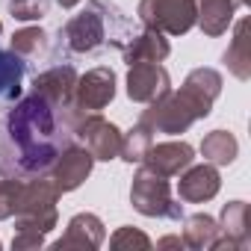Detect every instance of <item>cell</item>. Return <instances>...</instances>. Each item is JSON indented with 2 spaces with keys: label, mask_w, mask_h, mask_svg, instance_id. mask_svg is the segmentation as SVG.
Masks as SVG:
<instances>
[{
  "label": "cell",
  "mask_w": 251,
  "mask_h": 251,
  "mask_svg": "<svg viewBox=\"0 0 251 251\" xmlns=\"http://www.w3.org/2000/svg\"><path fill=\"white\" fill-rule=\"evenodd\" d=\"M74 118L77 112H65L36 92L9 103L0 121V172L21 180L48 177L56 157L74 142Z\"/></svg>",
  "instance_id": "1"
},
{
  "label": "cell",
  "mask_w": 251,
  "mask_h": 251,
  "mask_svg": "<svg viewBox=\"0 0 251 251\" xmlns=\"http://www.w3.org/2000/svg\"><path fill=\"white\" fill-rule=\"evenodd\" d=\"M236 3H239V6H248V3H251V0H236Z\"/></svg>",
  "instance_id": "29"
},
{
  "label": "cell",
  "mask_w": 251,
  "mask_h": 251,
  "mask_svg": "<svg viewBox=\"0 0 251 251\" xmlns=\"http://www.w3.org/2000/svg\"><path fill=\"white\" fill-rule=\"evenodd\" d=\"M130 36H133L130 18L109 0H86V9H80L59 27L62 48L77 56L98 53L100 48L121 50Z\"/></svg>",
  "instance_id": "3"
},
{
  "label": "cell",
  "mask_w": 251,
  "mask_h": 251,
  "mask_svg": "<svg viewBox=\"0 0 251 251\" xmlns=\"http://www.w3.org/2000/svg\"><path fill=\"white\" fill-rule=\"evenodd\" d=\"M154 242H151V236L148 233H142L139 227H133V225H124V227H118L112 236H109V248L112 251H148Z\"/></svg>",
  "instance_id": "24"
},
{
  "label": "cell",
  "mask_w": 251,
  "mask_h": 251,
  "mask_svg": "<svg viewBox=\"0 0 251 251\" xmlns=\"http://www.w3.org/2000/svg\"><path fill=\"white\" fill-rule=\"evenodd\" d=\"M195 163V148L183 139H169V142H154L139 166L163 175V177H177Z\"/></svg>",
  "instance_id": "13"
},
{
  "label": "cell",
  "mask_w": 251,
  "mask_h": 251,
  "mask_svg": "<svg viewBox=\"0 0 251 251\" xmlns=\"http://www.w3.org/2000/svg\"><path fill=\"white\" fill-rule=\"evenodd\" d=\"M151 145H154V133L145 127V124L136 121V127H130L127 133H121V151H118V157L124 163H130V166H139L145 160V154H148Z\"/></svg>",
  "instance_id": "22"
},
{
  "label": "cell",
  "mask_w": 251,
  "mask_h": 251,
  "mask_svg": "<svg viewBox=\"0 0 251 251\" xmlns=\"http://www.w3.org/2000/svg\"><path fill=\"white\" fill-rule=\"evenodd\" d=\"M9 48H12L24 62L39 59V56L48 50V33H45L42 27H21V30H15V33H12Z\"/></svg>",
  "instance_id": "23"
},
{
  "label": "cell",
  "mask_w": 251,
  "mask_h": 251,
  "mask_svg": "<svg viewBox=\"0 0 251 251\" xmlns=\"http://www.w3.org/2000/svg\"><path fill=\"white\" fill-rule=\"evenodd\" d=\"M92 169H95V157H92L80 142H68V145H65V151L56 157L53 169L48 172V177H50V180H53V186L65 195V192L80 189V186L89 180Z\"/></svg>",
  "instance_id": "9"
},
{
  "label": "cell",
  "mask_w": 251,
  "mask_h": 251,
  "mask_svg": "<svg viewBox=\"0 0 251 251\" xmlns=\"http://www.w3.org/2000/svg\"><path fill=\"white\" fill-rule=\"evenodd\" d=\"M0 245H3V242H0Z\"/></svg>",
  "instance_id": "30"
},
{
  "label": "cell",
  "mask_w": 251,
  "mask_h": 251,
  "mask_svg": "<svg viewBox=\"0 0 251 251\" xmlns=\"http://www.w3.org/2000/svg\"><path fill=\"white\" fill-rule=\"evenodd\" d=\"M219 236L210 251H245L251 242V225H248V204L245 201H227L219 213Z\"/></svg>",
  "instance_id": "11"
},
{
  "label": "cell",
  "mask_w": 251,
  "mask_h": 251,
  "mask_svg": "<svg viewBox=\"0 0 251 251\" xmlns=\"http://www.w3.org/2000/svg\"><path fill=\"white\" fill-rule=\"evenodd\" d=\"M62 192L53 186L50 177H30L21 186L18 210H15V236H12V251H30L42 248L45 236L56 227Z\"/></svg>",
  "instance_id": "4"
},
{
  "label": "cell",
  "mask_w": 251,
  "mask_h": 251,
  "mask_svg": "<svg viewBox=\"0 0 251 251\" xmlns=\"http://www.w3.org/2000/svg\"><path fill=\"white\" fill-rule=\"evenodd\" d=\"M222 86L225 80L216 68H207V65L192 68L180 92H169L154 103H145L148 109H142L139 124H145L151 133H169V136L186 133L195 121L213 112V103L222 95Z\"/></svg>",
  "instance_id": "2"
},
{
  "label": "cell",
  "mask_w": 251,
  "mask_h": 251,
  "mask_svg": "<svg viewBox=\"0 0 251 251\" xmlns=\"http://www.w3.org/2000/svg\"><path fill=\"white\" fill-rule=\"evenodd\" d=\"M172 53V45L163 33L157 30H142V33H133L127 39V45L121 48V59L127 65H136V62H163L166 56Z\"/></svg>",
  "instance_id": "16"
},
{
  "label": "cell",
  "mask_w": 251,
  "mask_h": 251,
  "mask_svg": "<svg viewBox=\"0 0 251 251\" xmlns=\"http://www.w3.org/2000/svg\"><path fill=\"white\" fill-rule=\"evenodd\" d=\"M71 136L95 157V163H109L121 151V130L100 112H80L71 121Z\"/></svg>",
  "instance_id": "7"
},
{
  "label": "cell",
  "mask_w": 251,
  "mask_h": 251,
  "mask_svg": "<svg viewBox=\"0 0 251 251\" xmlns=\"http://www.w3.org/2000/svg\"><path fill=\"white\" fill-rule=\"evenodd\" d=\"M219 236V222L207 213H192V216H183V245L192 248V251H210L213 242Z\"/></svg>",
  "instance_id": "20"
},
{
  "label": "cell",
  "mask_w": 251,
  "mask_h": 251,
  "mask_svg": "<svg viewBox=\"0 0 251 251\" xmlns=\"http://www.w3.org/2000/svg\"><path fill=\"white\" fill-rule=\"evenodd\" d=\"M77 68L74 65H53L42 74L33 77V92L42 95L45 100H50L53 106L74 112V86H77ZM80 115V112H77Z\"/></svg>",
  "instance_id": "12"
},
{
  "label": "cell",
  "mask_w": 251,
  "mask_h": 251,
  "mask_svg": "<svg viewBox=\"0 0 251 251\" xmlns=\"http://www.w3.org/2000/svg\"><path fill=\"white\" fill-rule=\"evenodd\" d=\"M106 239V227L100 222V216L95 213H74L65 225V233L53 242L56 251H65V248H80V251H95L100 248Z\"/></svg>",
  "instance_id": "15"
},
{
  "label": "cell",
  "mask_w": 251,
  "mask_h": 251,
  "mask_svg": "<svg viewBox=\"0 0 251 251\" xmlns=\"http://www.w3.org/2000/svg\"><path fill=\"white\" fill-rule=\"evenodd\" d=\"M50 12V0H9V15L15 21H42Z\"/></svg>",
  "instance_id": "26"
},
{
  "label": "cell",
  "mask_w": 251,
  "mask_h": 251,
  "mask_svg": "<svg viewBox=\"0 0 251 251\" xmlns=\"http://www.w3.org/2000/svg\"><path fill=\"white\" fill-rule=\"evenodd\" d=\"M130 204L145 219H172V222H180L186 216L180 198L172 195L169 177H163V175H157V172H151L145 166H139V172L133 175Z\"/></svg>",
  "instance_id": "5"
},
{
  "label": "cell",
  "mask_w": 251,
  "mask_h": 251,
  "mask_svg": "<svg viewBox=\"0 0 251 251\" xmlns=\"http://www.w3.org/2000/svg\"><path fill=\"white\" fill-rule=\"evenodd\" d=\"M177 177H180L177 180V198L183 204H207L222 189V175H219V166H213V163H201V166L192 163Z\"/></svg>",
  "instance_id": "14"
},
{
  "label": "cell",
  "mask_w": 251,
  "mask_h": 251,
  "mask_svg": "<svg viewBox=\"0 0 251 251\" xmlns=\"http://www.w3.org/2000/svg\"><path fill=\"white\" fill-rule=\"evenodd\" d=\"M115 98V71L109 65H98L77 77L74 86V112H100Z\"/></svg>",
  "instance_id": "8"
},
{
  "label": "cell",
  "mask_w": 251,
  "mask_h": 251,
  "mask_svg": "<svg viewBox=\"0 0 251 251\" xmlns=\"http://www.w3.org/2000/svg\"><path fill=\"white\" fill-rule=\"evenodd\" d=\"M0 175H3V172H0Z\"/></svg>",
  "instance_id": "31"
},
{
  "label": "cell",
  "mask_w": 251,
  "mask_h": 251,
  "mask_svg": "<svg viewBox=\"0 0 251 251\" xmlns=\"http://www.w3.org/2000/svg\"><path fill=\"white\" fill-rule=\"evenodd\" d=\"M157 248H186V245L180 236H163V239H157Z\"/></svg>",
  "instance_id": "27"
},
{
  "label": "cell",
  "mask_w": 251,
  "mask_h": 251,
  "mask_svg": "<svg viewBox=\"0 0 251 251\" xmlns=\"http://www.w3.org/2000/svg\"><path fill=\"white\" fill-rule=\"evenodd\" d=\"M239 3L236 0H198V27L204 36L216 39V36H225L227 27L233 24V15H236Z\"/></svg>",
  "instance_id": "18"
},
{
  "label": "cell",
  "mask_w": 251,
  "mask_h": 251,
  "mask_svg": "<svg viewBox=\"0 0 251 251\" xmlns=\"http://www.w3.org/2000/svg\"><path fill=\"white\" fill-rule=\"evenodd\" d=\"M21 186H24L21 177L0 175V222L15 216V210H18V198H21Z\"/></svg>",
  "instance_id": "25"
},
{
  "label": "cell",
  "mask_w": 251,
  "mask_h": 251,
  "mask_svg": "<svg viewBox=\"0 0 251 251\" xmlns=\"http://www.w3.org/2000/svg\"><path fill=\"white\" fill-rule=\"evenodd\" d=\"M56 3H59V6H62V9H74V6H77V3H80V0H56Z\"/></svg>",
  "instance_id": "28"
},
{
  "label": "cell",
  "mask_w": 251,
  "mask_h": 251,
  "mask_svg": "<svg viewBox=\"0 0 251 251\" xmlns=\"http://www.w3.org/2000/svg\"><path fill=\"white\" fill-rule=\"evenodd\" d=\"M172 92V77L160 62H136L127 65V98L136 103H154L157 98Z\"/></svg>",
  "instance_id": "10"
},
{
  "label": "cell",
  "mask_w": 251,
  "mask_h": 251,
  "mask_svg": "<svg viewBox=\"0 0 251 251\" xmlns=\"http://www.w3.org/2000/svg\"><path fill=\"white\" fill-rule=\"evenodd\" d=\"M136 18L163 36H186L198 21V0H139Z\"/></svg>",
  "instance_id": "6"
},
{
  "label": "cell",
  "mask_w": 251,
  "mask_h": 251,
  "mask_svg": "<svg viewBox=\"0 0 251 251\" xmlns=\"http://www.w3.org/2000/svg\"><path fill=\"white\" fill-rule=\"evenodd\" d=\"M0 36H3V24H0ZM24 74H27V62L12 48L0 45V106H9L21 98Z\"/></svg>",
  "instance_id": "17"
},
{
  "label": "cell",
  "mask_w": 251,
  "mask_h": 251,
  "mask_svg": "<svg viewBox=\"0 0 251 251\" xmlns=\"http://www.w3.org/2000/svg\"><path fill=\"white\" fill-rule=\"evenodd\" d=\"M239 154V142L230 130H210L201 139V157L213 166H230Z\"/></svg>",
  "instance_id": "21"
},
{
  "label": "cell",
  "mask_w": 251,
  "mask_h": 251,
  "mask_svg": "<svg viewBox=\"0 0 251 251\" xmlns=\"http://www.w3.org/2000/svg\"><path fill=\"white\" fill-rule=\"evenodd\" d=\"M222 62H225V68H227L236 80H242V83L251 80V39H248V18L236 21V27H233V39H230V45H227Z\"/></svg>",
  "instance_id": "19"
}]
</instances>
